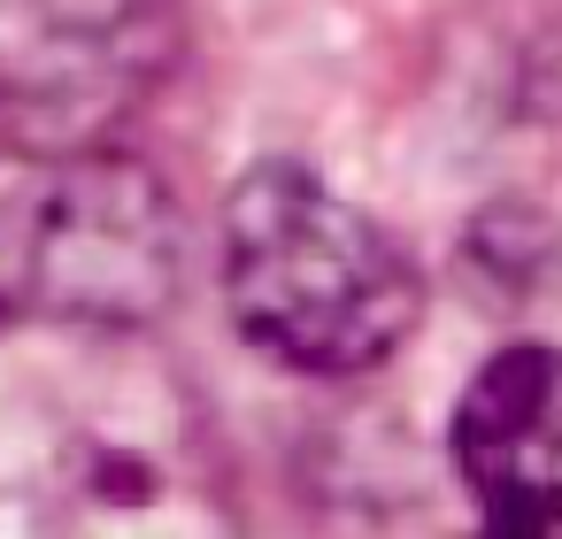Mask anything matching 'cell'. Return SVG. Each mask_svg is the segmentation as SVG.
<instances>
[{"label": "cell", "mask_w": 562, "mask_h": 539, "mask_svg": "<svg viewBox=\"0 0 562 539\" xmlns=\"http://www.w3.org/2000/svg\"><path fill=\"white\" fill-rule=\"evenodd\" d=\"M224 293L262 355L324 378H355L385 362L416 324L408 255L293 162H262L232 186Z\"/></svg>", "instance_id": "6da1fadb"}, {"label": "cell", "mask_w": 562, "mask_h": 539, "mask_svg": "<svg viewBox=\"0 0 562 539\" xmlns=\"http://www.w3.org/2000/svg\"><path fill=\"white\" fill-rule=\"evenodd\" d=\"M454 462L493 531L562 539V347H508L470 378Z\"/></svg>", "instance_id": "277c9868"}, {"label": "cell", "mask_w": 562, "mask_h": 539, "mask_svg": "<svg viewBox=\"0 0 562 539\" xmlns=\"http://www.w3.org/2000/svg\"><path fill=\"white\" fill-rule=\"evenodd\" d=\"M170 293V216L155 178L70 162L16 224H0V308L132 324Z\"/></svg>", "instance_id": "3957f363"}, {"label": "cell", "mask_w": 562, "mask_h": 539, "mask_svg": "<svg viewBox=\"0 0 562 539\" xmlns=\"http://www.w3.org/2000/svg\"><path fill=\"white\" fill-rule=\"evenodd\" d=\"M470 539H516V531H493V524H485V531H470Z\"/></svg>", "instance_id": "5b68a950"}, {"label": "cell", "mask_w": 562, "mask_h": 539, "mask_svg": "<svg viewBox=\"0 0 562 539\" xmlns=\"http://www.w3.org/2000/svg\"><path fill=\"white\" fill-rule=\"evenodd\" d=\"M155 0H0V155H86L162 78Z\"/></svg>", "instance_id": "7a4b0ae2"}]
</instances>
